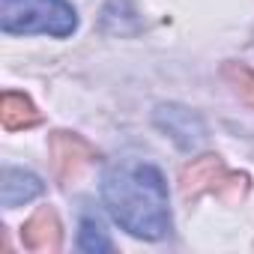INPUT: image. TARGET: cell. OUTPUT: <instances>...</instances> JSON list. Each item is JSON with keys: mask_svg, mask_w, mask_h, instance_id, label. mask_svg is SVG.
Returning <instances> with one entry per match:
<instances>
[{"mask_svg": "<svg viewBox=\"0 0 254 254\" xmlns=\"http://www.w3.org/2000/svg\"><path fill=\"white\" fill-rule=\"evenodd\" d=\"M102 200L114 221L141 239H162L171 230L168 186L150 162H120L102 177Z\"/></svg>", "mask_w": 254, "mask_h": 254, "instance_id": "1", "label": "cell"}, {"mask_svg": "<svg viewBox=\"0 0 254 254\" xmlns=\"http://www.w3.org/2000/svg\"><path fill=\"white\" fill-rule=\"evenodd\" d=\"M0 27L6 33H45L66 39L78 30V12L66 0H0Z\"/></svg>", "mask_w": 254, "mask_h": 254, "instance_id": "2", "label": "cell"}, {"mask_svg": "<svg viewBox=\"0 0 254 254\" xmlns=\"http://www.w3.org/2000/svg\"><path fill=\"white\" fill-rule=\"evenodd\" d=\"M156 123L162 129L183 147V150H191L203 141V123L197 120V114L180 108V105H168V108H159L156 114Z\"/></svg>", "mask_w": 254, "mask_h": 254, "instance_id": "3", "label": "cell"}, {"mask_svg": "<svg viewBox=\"0 0 254 254\" xmlns=\"http://www.w3.org/2000/svg\"><path fill=\"white\" fill-rule=\"evenodd\" d=\"M21 245L27 251H57L60 248V221L54 209H39L24 221Z\"/></svg>", "mask_w": 254, "mask_h": 254, "instance_id": "4", "label": "cell"}, {"mask_svg": "<svg viewBox=\"0 0 254 254\" xmlns=\"http://www.w3.org/2000/svg\"><path fill=\"white\" fill-rule=\"evenodd\" d=\"M51 159H54V171L57 177H69L78 171V165H84L87 159H93V150L78 138V135H69V132H57L51 135Z\"/></svg>", "mask_w": 254, "mask_h": 254, "instance_id": "5", "label": "cell"}, {"mask_svg": "<svg viewBox=\"0 0 254 254\" xmlns=\"http://www.w3.org/2000/svg\"><path fill=\"white\" fill-rule=\"evenodd\" d=\"M0 123H3L6 132H24V129H33L39 123V111L24 93L6 90L0 96Z\"/></svg>", "mask_w": 254, "mask_h": 254, "instance_id": "6", "label": "cell"}, {"mask_svg": "<svg viewBox=\"0 0 254 254\" xmlns=\"http://www.w3.org/2000/svg\"><path fill=\"white\" fill-rule=\"evenodd\" d=\"M42 194V183L39 177H33L30 171H18V168H3V183H0V200L3 206L15 209L21 203H30L33 197Z\"/></svg>", "mask_w": 254, "mask_h": 254, "instance_id": "7", "label": "cell"}, {"mask_svg": "<svg viewBox=\"0 0 254 254\" xmlns=\"http://www.w3.org/2000/svg\"><path fill=\"white\" fill-rule=\"evenodd\" d=\"M227 180H230V174L221 168V162H218L215 156H203L200 162H194V165L186 168V174H183V189H186V194L191 197V194H200L203 189H212V191H215V186H218V183H227Z\"/></svg>", "mask_w": 254, "mask_h": 254, "instance_id": "8", "label": "cell"}, {"mask_svg": "<svg viewBox=\"0 0 254 254\" xmlns=\"http://www.w3.org/2000/svg\"><path fill=\"white\" fill-rule=\"evenodd\" d=\"M78 248L81 251H90V254H99V251H111V239L105 236V227L99 224V218L93 215H84L81 218V233H78Z\"/></svg>", "mask_w": 254, "mask_h": 254, "instance_id": "9", "label": "cell"}, {"mask_svg": "<svg viewBox=\"0 0 254 254\" xmlns=\"http://www.w3.org/2000/svg\"><path fill=\"white\" fill-rule=\"evenodd\" d=\"M224 78L230 81V87L236 90V96L254 108V69L242 66V63H227L224 66Z\"/></svg>", "mask_w": 254, "mask_h": 254, "instance_id": "10", "label": "cell"}]
</instances>
